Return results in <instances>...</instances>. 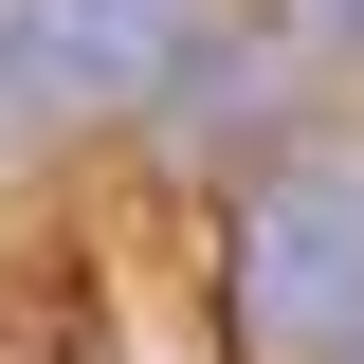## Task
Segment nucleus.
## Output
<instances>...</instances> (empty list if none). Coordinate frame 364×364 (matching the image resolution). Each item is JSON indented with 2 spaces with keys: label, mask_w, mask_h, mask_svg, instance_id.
<instances>
[{
  "label": "nucleus",
  "mask_w": 364,
  "mask_h": 364,
  "mask_svg": "<svg viewBox=\"0 0 364 364\" xmlns=\"http://www.w3.org/2000/svg\"><path fill=\"white\" fill-rule=\"evenodd\" d=\"M237 310L291 364H364V164L346 146H310L237 200Z\"/></svg>",
  "instance_id": "1"
},
{
  "label": "nucleus",
  "mask_w": 364,
  "mask_h": 364,
  "mask_svg": "<svg viewBox=\"0 0 364 364\" xmlns=\"http://www.w3.org/2000/svg\"><path fill=\"white\" fill-rule=\"evenodd\" d=\"M182 18L200 0H0V91L18 109H128L182 55Z\"/></svg>",
  "instance_id": "2"
},
{
  "label": "nucleus",
  "mask_w": 364,
  "mask_h": 364,
  "mask_svg": "<svg viewBox=\"0 0 364 364\" xmlns=\"http://www.w3.org/2000/svg\"><path fill=\"white\" fill-rule=\"evenodd\" d=\"M91 364H200V328H182L164 291H109V310H91Z\"/></svg>",
  "instance_id": "3"
}]
</instances>
